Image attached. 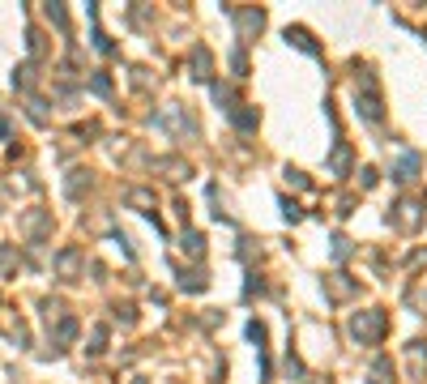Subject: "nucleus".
Masks as SVG:
<instances>
[{
  "label": "nucleus",
  "instance_id": "nucleus-1",
  "mask_svg": "<svg viewBox=\"0 0 427 384\" xmlns=\"http://www.w3.org/2000/svg\"><path fill=\"white\" fill-rule=\"evenodd\" d=\"M351 333L359 338V342H381V333H385V312H359L355 321H351Z\"/></svg>",
  "mask_w": 427,
  "mask_h": 384
},
{
  "label": "nucleus",
  "instance_id": "nucleus-2",
  "mask_svg": "<svg viewBox=\"0 0 427 384\" xmlns=\"http://www.w3.org/2000/svg\"><path fill=\"white\" fill-rule=\"evenodd\" d=\"M17 227H21L26 239H43V235L51 231V214H43V209H26V214L17 218Z\"/></svg>",
  "mask_w": 427,
  "mask_h": 384
},
{
  "label": "nucleus",
  "instance_id": "nucleus-3",
  "mask_svg": "<svg viewBox=\"0 0 427 384\" xmlns=\"http://www.w3.org/2000/svg\"><path fill=\"white\" fill-rule=\"evenodd\" d=\"M406 368H411V380H423V368H427L423 342H411V346H406Z\"/></svg>",
  "mask_w": 427,
  "mask_h": 384
},
{
  "label": "nucleus",
  "instance_id": "nucleus-4",
  "mask_svg": "<svg viewBox=\"0 0 427 384\" xmlns=\"http://www.w3.org/2000/svg\"><path fill=\"white\" fill-rule=\"evenodd\" d=\"M235 21H240V34L248 38V34H257V30L265 26V13H261V9H240V13H235Z\"/></svg>",
  "mask_w": 427,
  "mask_h": 384
},
{
  "label": "nucleus",
  "instance_id": "nucleus-5",
  "mask_svg": "<svg viewBox=\"0 0 427 384\" xmlns=\"http://www.w3.org/2000/svg\"><path fill=\"white\" fill-rule=\"evenodd\" d=\"M359 107H364L368 120H381V98H376V81L372 77H364V103Z\"/></svg>",
  "mask_w": 427,
  "mask_h": 384
},
{
  "label": "nucleus",
  "instance_id": "nucleus-6",
  "mask_svg": "<svg viewBox=\"0 0 427 384\" xmlns=\"http://www.w3.org/2000/svg\"><path fill=\"white\" fill-rule=\"evenodd\" d=\"M398 227H402V231H415V227H419V205H415V201H402V205H398Z\"/></svg>",
  "mask_w": 427,
  "mask_h": 384
},
{
  "label": "nucleus",
  "instance_id": "nucleus-7",
  "mask_svg": "<svg viewBox=\"0 0 427 384\" xmlns=\"http://www.w3.org/2000/svg\"><path fill=\"white\" fill-rule=\"evenodd\" d=\"M77 261H81V256H77V248H64V252L56 256V269H60L64 278H73V274H77Z\"/></svg>",
  "mask_w": 427,
  "mask_h": 384
},
{
  "label": "nucleus",
  "instance_id": "nucleus-8",
  "mask_svg": "<svg viewBox=\"0 0 427 384\" xmlns=\"http://www.w3.org/2000/svg\"><path fill=\"white\" fill-rule=\"evenodd\" d=\"M124 201H128V205H137V209H141V214H154V197H150V192H145V188H133V192H128V197H124Z\"/></svg>",
  "mask_w": 427,
  "mask_h": 384
},
{
  "label": "nucleus",
  "instance_id": "nucleus-9",
  "mask_svg": "<svg viewBox=\"0 0 427 384\" xmlns=\"http://www.w3.org/2000/svg\"><path fill=\"white\" fill-rule=\"evenodd\" d=\"M287 43H295V47H304L308 56H317V51H321V47H317V43L308 38V30H287Z\"/></svg>",
  "mask_w": 427,
  "mask_h": 384
},
{
  "label": "nucleus",
  "instance_id": "nucleus-10",
  "mask_svg": "<svg viewBox=\"0 0 427 384\" xmlns=\"http://www.w3.org/2000/svg\"><path fill=\"white\" fill-rule=\"evenodd\" d=\"M192 68H197V73H192L197 81H205V77H210V51H205V47H197V51H192Z\"/></svg>",
  "mask_w": 427,
  "mask_h": 384
},
{
  "label": "nucleus",
  "instance_id": "nucleus-11",
  "mask_svg": "<svg viewBox=\"0 0 427 384\" xmlns=\"http://www.w3.org/2000/svg\"><path fill=\"white\" fill-rule=\"evenodd\" d=\"M415 171H419V154H402V162H398V180L406 184V180H415Z\"/></svg>",
  "mask_w": 427,
  "mask_h": 384
},
{
  "label": "nucleus",
  "instance_id": "nucleus-12",
  "mask_svg": "<svg viewBox=\"0 0 427 384\" xmlns=\"http://www.w3.org/2000/svg\"><path fill=\"white\" fill-rule=\"evenodd\" d=\"M26 107H30V120H34V124H47V107H43L38 98H30Z\"/></svg>",
  "mask_w": 427,
  "mask_h": 384
},
{
  "label": "nucleus",
  "instance_id": "nucleus-13",
  "mask_svg": "<svg viewBox=\"0 0 427 384\" xmlns=\"http://www.w3.org/2000/svg\"><path fill=\"white\" fill-rule=\"evenodd\" d=\"M47 17H51V21H56V26H60V30H64V26H68V17H64V9H60V4H47Z\"/></svg>",
  "mask_w": 427,
  "mask_h": 384
},
{
  "label": "nucleus",
  "instance_id": "nucleus-14",
  "mask_svg": "<svg viewBox=\"0 0 427 384\" xmlns=\"http://www.w3.org/2000/svg\"><path fill=\"white\" fill-rule=\"evenodd\" d=\"M13 265H17V252H13V248H4V252H0V274H9Z\"/></svg>",
  "mask_w": 427,
  "mask_h": 384
},
{
  "label": "nucleus",
  "instance_id": "nucleus-15",
  "mask_svg": "<svg viewBox=\"0 0 427 384\" xmlns=\"http://www.w3.org/2000/svg\"><path fill=\"white\" fill-rule=\"evenodd\" d=\"M346 162H351V154H346V145H338V154H334V167H338V171H346Z\"/></svg>",
  "mask_w": 427,
  "mask_h": 384
},
{
  "label": "nucleus",
  "instance_id": "nucleus-16",
  "mask_svg": "<svg viewBox=\"0 0 427 384\" xmlns=\"http://www.w3.org/2000/svg\"><path fill=\"white\" fill-rule=\"evenodd\" d=\"M184 248H188L192 256H201V235H184Z\"/></svg>",
  "mask_w": 427,
  "mask_h": 384
},
{
  "label": "nucleus",
  "instance_id": "nucleus-17",
  "mask_svg": "<svg viewBox=\"0 0 427 384\" xmlns=\"http://www.w3.org/2000/svg\"><path fill=\"white\" fill-rule=\"evenodd\" d=\"M4 137H9V120H0V141H4Z\"/></svg>",
  "mask_w": 427,
  "mask_h": 384
}]
</instances>
